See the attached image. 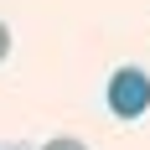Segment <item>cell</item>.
I'll use <instances>...</instances> for the list:
<instances>
[{
	"label": "cell",
	"instance_id": "1",
	"mask_svg": "<svg viewBox=\"0 0 150 150\" xmlns=\"http://www.w3.org/2000/svg\"><path fill=\"white\" fill-rule=\"evenodd\" d=\"M109 109H114V119H140L150 109V73L145 67H114V78H109Z\"/></svg>",
	"mask_w": 150,
	"mask_h": 150
},
{
	"label": "cell",
	"instance_id": "2",
	"mask_svg": "<svg viewBox=\"0 0 150 150\" xmlns=\"http://www.w3.org/2000/svg\"><path fill=\"white\" fill-rule=\"evenodd\" d=\"M42 150H88V145H83V140H73V135H57V140H47Z\"/></svg>",
	"mask_w": 150,
	"mask_h": 150
},
{
	"label": "cell",
	"instance_id": "3",
	"mask_svg": "<svg viewBox=\"0 0 150 150\" xmlns=\"http://www.w3.org/2000/svg\"><path fill=\"white\" fill-rule=\"evenodd\" d=\"M11 57V26H5V21H0V62Z\"/></svg>",
	"mask_w": 150,
	"mask_h": 150
}]
</instances>
